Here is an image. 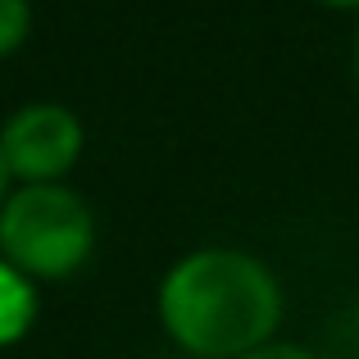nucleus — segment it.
I'll use <instances>...</instances> for the list:
<instances>
[{
	"label": "nucleus",
	"instance_id": "nucleus-1",
	"mask_svg": "<svg viewBox=\"0 0 359 359\" xmlns=\"http://www.w3.org/2000/svg\"><path fill=\"white\" fill-rule=\"evenodd\" d=\"M164 332L196 359H245L273 341L282 287L269 264L245 250L205 245L177 259L159 282Z\"/></svg>",
	"mask_w": 359,
	"mask_h": 359
},
{
	"label": "nucleus",
	"instance_id": "nucleus-2",
	"mask_svg": "<svg viewBox=\"0 0 359 359\" xmlns=\"http://www.w3.org/2000/svg\"><path fill=\"white\" fill-rule=\"evenodd\" d=\"M96 219L87 201L60 182L18 187L0 210V255L23 278H69L91 259Z\"/></svg>",
	"mask_w": 359,
	"mask_h": 359
},
{
	"label": "nucleus",
	"instance_id": "nucleus-3",
	"mask_svg": "<svg viewBox=\"0 0 359 359\" xmlns=\"http://www.w3.org/2000/svg\"><path fill=\"white\" fill-rule=\"evenodd\" d=\"M0 155L9 164V177H23L27 187L60 182L82 155V123L73 109L50 100L23 105L0 132Z\"/></svg>",
	"mask_w": 359,
	"mask_h": 359
},
{
	"label": "nucleus",
	"instance_id": "nucleus-4",
	"mask_svg": "<svg viewBox=\"0 0 359 359\" xmlns=\"http://www.w3.org/2000/svg\"><path fill=\"white\" fill-rule=\"evenodd\" d=\"M32 318H36L32 282H27L14 264L0 259V346L23 341V332L32 327Z\"/></svg>",
	"mask_w": 359,
	"mask_h": 359
},
{
	"label": "nucleus",
	"instance_id": "nucleus-5",
	"mask_svg": "<svg viewBox=\"0 0 359 359\" xmlns=\"http://www.w3.org/2000/svg\"><path fill=\"white\" fill-rule=\"evenodd\" d=\"M32 32V5L27 0H0V60L14 55Z\"/></svg>",
	"mask_w": 359,
	"mask_h": 359
},
{
	"label": "nucleus",
	"instance_id": "nucleus-6",
	"mask_svg": "<svg viewBox=\"0 0 359 359\" xmlns=\"http://www.w3.org/2000/svg\"><path fill=\"white\" fill-rule=\"evenodd\" d=\"M245 359H318V355L305 351V346H291V341H269V346H259L255 355H245Z\"/></svg>",
	"mask_w": 359,
	"mask_h": 359
},
{
	"label": "nucleus",
	"instance_id": "nucleus-7",
	"mask_svg": "<svg viewBox=\"0 0 359 359\" xmlns=\"http://www.w3.org/2000/svg\"><path fill=\"white\" fill-rule=\"evenodd\" d=\"M5 187H9V164H5V155H0V210H5V201H9Z\"/></svg>",
	"mask_w": 359,
	"mask_h": 359
},
{
	"label": "nucleus",
	"instance_id": "nucleus-8",
	"mask_svg": "<svg viewBox=\"0 0 359 359\" xmlns=\"http://www.w3.org/2000/svg\"><path fill=\"white\" fill-rule=\"evenodd\" d=\"M318 5H332V9H359V0H318Z\"/></svg>",
	"mask_w": 359,
	"mask_h": 359
},
{
	"label": "nucleus",
	"instance_id": "nucleus-9",
	"mask_svg": "<svg viewBox=\"0 0 359 359\" xmlns=\"http://www.w3.org/2000/svg\"><path fill=\"white\" fill-rule=\"evenodd\" d=\"M355 78H359V32H355Z\"/></svg>",
	"mask_w": 359,
	"mask_h": 359
}]
</instances>
